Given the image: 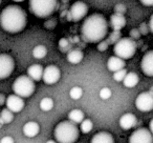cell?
Listing matches in <instances>:
<instances>
[{"instance_id": "1", "label": "cell", "mask_w": 153, "mask_h": 143, "mask_svg": "<svg viewBox=\"0 0 153 143\" xmlns=\"http://www.w3.org/2000/svg\"><path fill=\"white\" fill-rule=\"evenodd\" d=\"M108 33V22L101 14L88 16L81 28V36L85 42L98 43L104 40Z\"/></svg>"}, {"instance_id": "2", "label": "cell", "mask_w": 153, "mask_h": 143, "mask_svg": "<svg viewBox=\"0 0 153 143\" xmlns=\"http://www.w3.org/2000/svg\"><path fill=\"white\" fill-rule=\"evenodd\" d=\"M26 13L19 5H7L0 13V26L5 32L17 34L25 28Z\"/></svg>"}, {"instance_id": "3", "label": "cell", "mask_w": 153, "mask_h": 143, "mask_svg": "<svg viewBox=\"0 0 153 143\" xmlns=\"http://www.w3.org/2000/svg\"><path fill=\"white\" fill-rule=\"evenodd\" d=\"M53 134L59 143H74L79 138V128L69 120L62 121L56 126Z\"/></svg>"}, {"instance_id": "4", "label": "cell", "mask_w": 153, "mask_h": 143, "mask_svg": "<svg viewBox=\"0 0 153 143\" xmlns=\"http://www.w3.org/2000/svg\"><path fill=\"white\" fill-rule=\"evenodd\" d=\"M57 7L58 0H30V11L39 18L49 17Z\"/></svg>"}, {"instance_id": "5", "label": "cell", "mask_w": 153, "mask_h": 143, "mask_svg": "<svg viewBox=\"0 0 153 143\" xmlns=\"http://www.w3.org/2000/svg\"><path fill=\"white\" fill-rule=\"evenodd\" d=\"M35 82L28 76H19L13 83V92L20 98H28L35 92Z\"/></svg>"}, {"instance_id": "6", "label": "cell", "mask_w": 153, "mask_h": 143, "mask_svg": "<svg viewBox=\"0 0 153 143\" xmlns=\"http://www.w3.org/2000/svg\"><path fill=\"white\" fill-rule=\"evenodd\" d=\"M115 56L123 60L131 59L136 52V43L131 38H121L113 47Z\"/></svg>"}, {"instance_id": "7", "label": "cell", "mask_w": 153, "mask_h": 143, "mask_svg": "<svg viewBox=\"0 0 153 143\" xmlns=\"http://www.w3.org/2000/svg\"><path fill=\"white\" fill-rule=\"evenodd\" d=\"M151 88L149 92L140 93L135 99V106L143 113H148L153 109V93Z\"/></svg>"}, {"instance_id": "8", "label": "cell", "mask_w": 153, "mask_h": 143, "mask_svg": "<svg viewBox=\"0 0 153 143\" xmlns=\"http://www.w3.org/2000/svg\"><path fill=\"white\" fill-rule=\"evenodd\" d=\"M15 68L13 57L7 54H0V80L7 79L12 75Z\"/></svg>"}, {"instance_id": "9", "label": "cell", "mask_w": 153, "mask_h": 143, "mask_svg": "<svg viewBox=\"0 0 153 143\" xmlns=\"http://www.w3.org/2000/svg\"><path fill=\"white\" fill-rule=\"evenodd\" d=\"M71 18V21L78 22L82 20L88 13V7L83 1H76L70 7V11L68 12Z\"/></svg>"}, {"instance_id": "10", "label": "cell", "mask_w": 153, "mask_h": 143, "mask_svg": "<svg viewBox=\"0 0 153 143\" xmlns=\"http://www.w3.org/2000/svg\"><path fill=\"white\" fill-rule=\"evenodd\" d=\"M60 77H61V72L60 68L56 65H48L45 68H43V75L42 79L46 84H55L59 81Z\"/></svg>"}, {"instance_id": "11", "label": "cell", "mask_w": 153, "mask_h": 143, "mask_svg": "<svg viewBox=\"0 0 153 143\" xmlns=\"http://www.w3.org/2000/svg\"><path fill=\"white\" fill-rule=\"evenodd\" d=\"M152 133L148 128H138L134 130L129 138V143H152Z\"/></svg>"}, {"instance_id": "12", "label": "cell", "mask_w": 153, "mask_h": 143, "mask_svg": "<svg viewBox=\"0 0 153 143\" xmlns=\"http://www.w3.org/2000/svg\"><path fill=\"white\" fill-rule=\"evenodd\" d=\"M7 109L12 113H20L24 107V101L17 95H10L5 100Z\"/></svg>"}, {"instance_id": "13", "label": "cell", "mask_w": 153, "mask_h": 143, "mask_svg": "<svg viewBox=\"0 0 153 143\" xmlns=\"http://www.w3.org/2000/svg\"><path fill=\"white\" fill-rule=\"evenodd\" d=\"M140 67H142L143 73L148 77L153 76V52L149 51L145 54L140 62Z\"/></svg>"}, {"instance_id": "14", "label": "cell", "mask_w": 153, "mask_h": 143, "mask_svg": "<svg viewBox=\"0 0 153 143\" xmlns=\"http://www.w3.org/2000/svg\"><path fill=\"white\" fill-rule=\"evenodd\" d=\"M136 122H137V119L136 117L133 115V114L127 113L125 115H123L120 119V126H121L123 130H128L130 128L134 127L136 125Z\"/></svg>"}, {"instance_id": "15", "label": "cell", "mask_w": 153, "mask_h": 143, "mask_svg": "<svg viewBox=\"0 0 153 143\" xmlns=\"http://www.w3.org/2000/svg\"><path fill=\"white\" fill-rule=\"evenodd\" d=\"M125 65H126L125 60L121 59V58L117 57V56H112L107 61V67H108V70L110 72H113V73L125 68Z\"/></svg>"}, {"instance_id": "16", "label": "cell", "mask_w": 153, "mask_h": 143, "mask_svg": "<svg viewBox=\"0 0 153 143\" xmlns=\"http://www.w3.org/2000/svg\"><path fill=\"white\" fill-rule=\"evenodd\" d=\"M43 75V66L40 64H33L27 68V76L33 81H40Z\"/></svg>"}, {"instance_id": "17", "label": "cell", "mask_w": 153, "mask_h": 143, "mask_svg": "<svg viewBox=\"0 0 153 143\" xmlns=\"http://www.w3.org/2000/svg\"><path fill=\"white\" fill-rule=\"evenodd\" d=\"M40 132V126L37 122L35 121H30L27 123L24 124L23 126V134L28 138H34Z\"/></svg>"}, {"instance_id": "18", "label": "cell", "mask_w": 153, "mask_h": 143, "mask_svg": "<svg viewBox=\"0 0 153 143\" xmlns=\"http://www.w3.org/2000/svg\"><path fill=\"white\" fill-rule=\"evenodd\" d=\"M90 143H114V139L109 133L100 132L92 137Z\"/></svg>"}, {"instance_id": "19", "label": "cell", "mask_w": 153, "mask_h": 143, "mask_svg": "<svg viewBox=\"0 0 153 143\" xmlns=\"http://www.w3.org/2000/svg\"><path fill=\"white\" fill-rule=\"evenodd\" d=\"M110 25L113 31H121L126 25V18L125 16L117 15L113 14L110 17Z\"/></svg>"}, {"instance_id": "20", "label": "cell", "mask_w": 153, "mask_h": 143, "mask_svg": "<svg viewBox=\"0 0 153 143\" xmlns=\"http://www.w3.org/2000/svg\"><path fill=\"white\" fill-rule=\"evenodd\" d=\"M84 54L81 49H71L70 52L67 53V61L71 64H78L83 60Z\"/></svg>"}, {"instance_id": "21", "label": "cell", "mask_w": 153, "mask_h": 143, "mask_svg": "<svg viewBox=\"0 0 153 143\" xmlns=\"http://www.w3.org/2000/svg\"><path fill=\"white\" fill-rule=\"evenodd\" d=\"M140 81V78H138V75L136 73H133V72H130V73H127L125 76V78L123 79V83L124 86L128 88H132L136 85Z\"/></svg>"}, {"instance_id": "22", "label": "cell", "mask_w": 153, "mask_h": 143, "mask_svg": "<svg viewBox=\"0 0 153 143\" xmlns=\"http://www.w3.org/2000/svg\"><path fill=\"white\" fill-rule=\"evenodd\" d=\"M68 119L70 122L76 124H80L84 120V113L81 109H72L71 112H69L68 114Z\"/></svg>"}, {"instance_id": "23", "label": "cell", "mask_w": 153, "mask_h": 143, "mask_svg": "<svg viewBox=\"0 0 153 143\" xmlns=\"http://www.w3.org/2000/svg\"><path fill=\"white\" fill-rule=\"evenodd\" d=\"M0 120L3 124H9L14 120V115L11 111L7 109H3L0 112Z\"/></svg>"}, {"instance_id": "24", "label": "cell", "mask_w": 153, "mask_h": 143, "mask_svg": "<svg viewBox=\"0 0 153 143\" xmlns=\"http://www.w3.org/2000/svg\"><path fill=\"white\" fill-rule=\"evenodd\" d=\"M47 55V49L44 45H37L33 49V56L36 59H42Z\"/></svg>"}, {"instance_id": "25", "label": "cell", "mask_w": 153, "mask_h": 143, "mask_svg": "<svg viewBox=\"0 0 153 143\" xmlns=\"http://www.w3.org/2000/svg\"><path fill=\"white\" fill-rule=\"evenodd\" d=\"M53 107V101L51 98H43L42 100L40 101V109H42L43 112H48L51 111Z\"/></svg>"}, {"instance_id": "26", "label": "cell", "mask_w": 153, "mask_h": 143, "mask_svg": "<svg viewBox=\"0 0 153 143\" xmlns=\"http://www.w3.org/2000/svg\"><path fill=\"white\" fill-rule=\"evenodd\" d=\"M80 124H81L80 128H81V132L83 133V134H88V133H90L92 130V127H94V123H92V121L89 119H84Z\"/></svg>"}, {"instance_id": "27", "label": "cell", "mask_w": 153, "mask_h": 143, "mask_svg": "<svg viewBox=\"0 0 153 143\" xmlns=\"http://www.w3.org/2000/svg\"><path fill=\"white\" fill-rule=\"evenodd\" d=\"M82 95H83V90H82L80 86H74V88H72L69 92L70 98L74 99V100L80 99L82 97Z\"/></svg>"}, {"instance_id": "28", "label": "cell", "mask_w": 153, "mask_h": 143, "mask_svg": "<svg viewBox=\"0 0 153 143\" xmlns=\"http://www.w3.org/2000/svg\"><path fill=\"white\" fill-rule=\"evenodd\" d=\"M120 39H121V32H120V31H113V32L110 34V36H109V39L107 40V42L114 43L115 44Z\"/></svg>"}, {"instance_id": "29", "label": "cell", "mask_w": 153, "mask_h": 143, "mask_svg": "<svg viewBox=\"0 0 153 143\" xmlns=\"http://www.w3.org/2000/svg\"><path fill=\"white\" fill-rule=\"evenodd\" d=\"M126 74H127V70H126L125 68H123V70H117V72H115V73L113 74V79H114L115 81H117V82H121V81H123V79L125 78Z\"/></svg>"}, {"instance_id": "30", "label": "cell", "mask_w": 153, "mask_h": 143, "mask_svg": "<svg viewBox=\"0 0 153 143\" xmlns=\"http://www.w3.org/2000/svg\"><path fill=\"white\" fill-rule=\"evenodd\" d=\"M126 11H127V9H126V7L123 4V3H119V4H117L114 7V14H117V15L124 16V14L126 13Z\"/></svg>"}, {"instance_id": "31", "label": "cell", "mask_w": 153, "mask_h": 143, "mask_svg": "<svg viewBox=\"0 0 153 143\" xmlns=\"http://www.w3.org/2000/svg\"><path fill=\"white\" fill-rule=\"evenodd\" d=\"M100 97L103 100H107L111 97V91L108 88H103L100 91Z\"/></svg>"}, {"instance_id": "32", "label": "cell", "mask_w": 153, "mask_h": 143, "mask_svg": "<svg viewBox=\"0 0 153 143\" xmlns=\"http://www.w3.org/2000/svg\"><path fill=\"white\" fill-rule=\"evenodd\" d=\"M108 46H109V43L107 42L106 40H102V41H100V42H99L98 49L100 52H104V51H106V49H108Z\"/></svg>"}, {"instance_id": "33", "label": "cell", "mask_w": 153, "mask_h": 143, "mask_svg": "<svg viewBox=\"0 0 153 143\" xmlns=\"http://www.w3.org/2000/svg\"><path fill=\"white\" fill-rule=\"evenodd\" d=\"M140 34L137 28H133V30L130 31V38H131L132 40H134V39H140Z\"/></svg>"}, {"instance_id": "34", "label": "cell", "mask_w": 153, "mask_h": 143, "mask_svg": "<svg viewBox=\"0 0 153 143\" xmlns=\"http://www.w3.org/2000/svg\"><path fill=\"white\" fill-rule=\"evenodd\" d=\"M68 45H69V42H68L67 39L63 38V39H61V40L59 41L60 49H62V51H65V49H66V47H68Z\"/></svg>"}, {"instance_id": "35", "label": "cell", "mask_w": 153, "mask_h": 143, "mask_svg": "<svg viewBox=\"0 0 153 143\" xmlns=\"http://www.w3.org/2000/svg\"><path fill=\"white\" fill-rule=\"evenodd\" d=\"M138 32H140V35H147L149 33V28H147V24L146 23H142L140 25V28H137Z\"/></svg>"}, {"instance_id": "36", "label": "cell", "mask_w": 153, "mask_h": 143, "mask_svg": "<svg viewBox=\"0 0 153 143\" xmlns=\"http://www.w3.org/2000/svg\"><path fill=\"white\" fill-rule=\"evenodd\" d=\"M0 143H14V139L10 136L3 137V138L0 140Z\"/></svg>"}, {"instance_id": "37", "label": "cell", "mask_w": 153, "mask_h": 143, "mask_svg": "<svg viewBox=\"0 0 153 143\" xmlns=\"http://www.w3.org/2000/svg\"><path fill=\"white\" fill-rule=\"evenodd\" d=\"M140 2L146 7H152L153 5V0H140Z\"/></svg>"}, {"instance_id": "38", "label": "cell", "mask_w": 153, "mask_h": 143, "mask_svg": "<svg viewBox=\"0 0 153 143\" xmlns=\"http://www.w3.org/2000/svg\"><path fill=\"white\" fill-rule=\"evenodd\" d=\"M149 32H153V16H151L149 21Z\"/></svg>"}, {"instance_id": "39", "label": "cell", "mask_w": 153, "mask_h": 143, "mask_svg": "<svg viewBox=\"0 0 153 143\" xmlns=\"http://www.w3.org/2000/svg\"><path fill=\"white\" fill-rule=\"evenodd\" d=\"M149 130H150V133H153V119L149 123Z\"/></svg>"}, {"instance_id": "40", "label": "cell", "mask_w": 153, "mask_h": 143, "mask_svg": "<svg viewBox=\"0 0 153 143\" xmlns=\"http://www.w3.org/2000/svg\"><path fill=\"white\" fill-rule=\"evenodd\" d=\"M3 102H4V96L0 94V104H3Z\"/></svg>"}, {"instance_id": "41", "label": "cell", "mask_w": 153, "mask_h": 143, "mask_svg": "<svg viewBox=\"0 0 153 143\" xmlns=\"http://www.w3.org/2000/svg\"><path fill=\"white\" fill-rule=\"evenodd\" d=\"M13 1H15V2H23L24 0H13Z\"/></svg>"}, {"instance_id": "42", "label": "cell", "mask_w": 153, "mask_h": 143, "mask_svg": "<svg viewBox=\"0 0 153 143\" xmlns=\"http://www.w3.org/2000/svg\"><path fill=\"white\" fill-rule=\"evenodd\" d=\"M46 143H56V142H55V141H53V140H48Z\"/></svg>"}, {"instance_id": "43", "label": "cell", "mask_w": 153, "mask_h": 143, "mask_svg": "<svg viewBox=\"0 0 153 143\" xmlns=\"http://www.w3.org/2000/svg\"><path fill=\"white\" fill-rule=\"evenodd\" d=\"M3 125V123H2V122H1V120H0V127H1V126H2Z\"/></svg>"}, {"instance_id": "44", "label": "cell", "mask_w": 153, "mask_h": 143, "mask_svg": "<svg viewBox=\"0 0 153 143\" xmlns=\"http://www.w3.org/2000/svg\"><path fill=\"white\" fill-rule=\"evenodd\" d=\"M1 1H2V0H0V4H1Z\"/></svg>"}]
</instances>
